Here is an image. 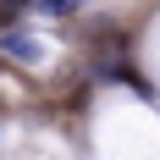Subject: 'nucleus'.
Instances as JSON below:
<instances>
[{
	"mask_svg": "<svg viewBox=\"0 0 160 160\" xmlns=\"http://www.w3.org/2000/svg\"><path fill=\"white\" fill-rule=\"evenodd\" d=\"M0 55H11V61H22V66H39L44 61V39L28 33V28H17V22H6V28H0Z\"/></svg>",
	"mask_w": 160,
	"mask_h": 160,
	"instance_id": "nucleus-1",
	"label": "nucleus"
},
{
	"mask_svg": "<svg viewBox=\"0 0 160 160\" xmlns=\"http://www.w3.org/2000/svg\"><path fill=\"white\" fill-rule=\"evenodd\" d=\"M88 0H33V11H44V17H72V11H83Z\"/></svg>",
	"mask_w": 160,
	"mask_h": 160,
	"instance_id": "nucleus-2",
	"label": "nucleus"
}]
</instances>
